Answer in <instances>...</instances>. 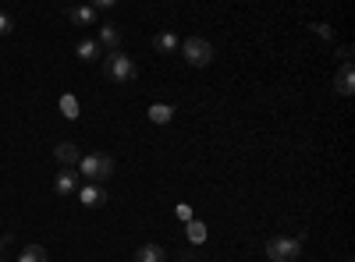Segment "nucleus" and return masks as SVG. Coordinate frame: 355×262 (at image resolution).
<instances>
[{
	"instance_id": "nucleus-1",
	"label": "nucleus",
	"mask_w": 355,
	"mask_h": 262,
	"mask_svg": "<svg viewBox=\"0 0 355 262\" xmlns=\"http://www.w3.org/2000/svg\"><path fill=\"white\" fill-rule=\"evenodd\" d=\"M103 75H107V82H114V85H128V82L135 78V61H132L125 50H110V53L103 57Z\"/></svg>"
},
{
	"instance_id": "nucleus-2",
	"label": "nucleus",
	"mask_w": 355,
	"mask_h": 262,
	"mask_svg": "<svg viewBox=\"0 0 355 262\" xmlns=\"http://www.w3.org/2000/svg\"><path fill=\"white\" fill-rule=\"evenodd\" d=\"M82 178H89L93 185H103L110 174H114V160L107 156V153H89V156H82L78 160V167H75Z\"/></svg>"
},
{
	"instance_id": "nucleus-18",
	"label": "nucleus",
	"mask_w": 355,
	"mask_h": 262,
	"mask_svg": "<svg viewBox=\"0 0 355 262\" xmlns=\"http://www.w3.org/2000/svg\"><path fill=\"white\" fill-rule=\"evenodd\" d=\"M11 28H15V18L11 15H0V36H8Z\"/></svg>"
},
{
	"instance_id": "nucleus-7",
	"label": "nucleus",
	"mask_w": 355,
	"mask_h": 262,
	"mask_svg": "<svg viewBox=\"0 0 355 262\" xmlns=\"http://www.w3.org/2000/svg\"><path fill=\"white\" fill-rule=\"evenodd\" d=\"M78 202L85 209H100L103 202H107V191L100 185H89V188H78Z\"/></svg>"
},
{
	"instance_id": "nucleus-5",
	"label": "nucleus",
	"mask_w": 355,
	"mask_h": 262,
	"mask_svg": "<svg viewBox=\"0 0 355 262\" xmlns=\"http://www.w3.org/2000/svg\"><path fill=\"white\" fill-rule=\"evenodd\" d=\"M53 191H57V195H75V191H78V170H75V167L57 170V178H53Z\"/></svg>"
},
{
	"instance_id": "nucleus-15",
	"label": "nucleus",
	"mask_w": 355,
	"mask_h": 262,
	"mask_svg": "<svg viewBox=\"0 0 355 262\" xmlns=\"http://www.w3.org/2000/svg\"><path fill=\"white\" fill-rule=\"evenodd\" d=\"M171 118H174V106H167V103H153L150 106V121L153 124H167Z\"/></svg>"
},
{
	"instance_id": "nucleus-13",
	"label": "nucleus",
	"mask_w": 355,
	"mask_h": 262,
	"mask_svg": "<svg viewBox=\"0 0 355 262\" xmlns=\"http://www.w3.org/2000/svg\"><path fill=\"white\" fill-rule=\"evenodd\" d=\"M18 262H50V255H46L43 245H25V248L18 252Z\"/></svg>"
},
{
	"instance_id": "nucleus-12",
	"label": "nucleus",
	"mask_w": 355,
	"mask_h": 262,
	"mask_svg": "<svg viewBox=\"0 0 355 262\" xmlns=\"http://www.w3.org/2000/svg\"><path fill=\"white\" fill-rule=\"evenodd\" d=\"M68 18H71V25H78V28L96 25V11H93V8H71V11H68Z\"/></svg>"
},
{
	"instance_id": "nucleus-20",
	"label": "nucleus",
	"mask_w": 355,
	"mask_h": 262,
	"mask_svg": "<svg viewBox=\"0 0 355 262\" xmlns=\"http://www.w3.org/2000/svg\"><path fill=\"white\" fill-rule=\"evenodd\" d=\"M0 255H4V238H0Z\"/></svg>"
},
{
	"instance_id": "nucleus-21",
	"label": "nucleus",
	"mask_w": 355,
	"mask_h": 262,
	"mask_svg": "<svg viewBox=\"0 0 355 262\" xmlns=\"http://www.w3.org/2000/svg\"><path fill=\"white\" fill-rule=\"evenodd\" d=\"M0 262H4V259H0Z\"/></svg>"
},
{
	"instance_id": "nucleus-14",
	"label": "nucleus",
	"mask_w": 355,
	"mask_h": 262,
	"mask_svg": "<svg viewBox=\"0 0 355 262\" xmlns=\"http://www.w3.org/2000/svg\"><path fill=\"white\" fill-rule=\"evenodd\" d=\"M153 50L157 53H174L178 50V36L174 32H157L153 36Z\"/></svg>"
},
{
	"instance_id": "nucleus-11",
	"label": "nucleus",
	"mask_w": 355,
	"mask_h": 262,
	"mask_svg": "<svg viewBox=\"0 0 355 262\" xmlns=\"http://www.w3.org/2000/svg\"><path fill=\"white\" fill-rule=\"evenodd\" d=\"M132 262H167V252L160 245H142V248H135Z\"/></svg>"
},
{
	"instance_id": "nucleus-4",
	"label": "nucleus",
	"mask_w": 355,
	"mask_h": 262,
	"mask_svg": "<svg viewBox=\"0 0 355 262\" xmlns=\"http://www.w3.org/2000/svg\"><path fill=\"white\" fill-rule=\"evenodd\" d=\"M182 53H185V61L192 64V68H206L217 57V50H214V43H206V39H199V36H192V39H185L182 43Z\"/></svg>"
},
{
	"instance_id": "nucleus-9",
	"label": "nucleus",
	"mask_w": 355,
	"mask_h": 262,
	"mask_svg": "<svg viewBox=\"0 0 355 262\" xmlns=\"http://www.w3.org/2000/svg\"><path fill=\"white\" fill-rule=\"evenodd\" d=\"M75 53H78V61H85V64H93V61H100V57H103V46H100L96 39H78Z\"/></svg>"
},
{
	"instance_id": "nucleus-8",
	"label": "nucleus",
	"mask_w": 355,
	"mask_h": 262,
	"mask_svg": "<svg viewBox=\"0 0 355 262\" xmlns=\"http://www.w3.org/2000/svg\"><path fill=\"white\" fill-rule=\"evenodd\" d=\"M121 39H125V32H121V25H114V21L100 25V46H107V53H110V50H117V46H121Z\"/></svg>"
},
{
	"instance_id": "nucleus-3",
	"label": "nucleus",
	"mask_w": 355,
	"mask_h": 262,
	"mask_svg": "<svg viewBox=\"0 0 355 262\" xmlns=\"http://www.w3.org/2000/svg\"><path fill=\"white\" fill-rule=\"evenodd\" d=\"M266 255H270L274 262H299V255H302V238H284V234H277V238L266 241Z\"/></svg>"
},
{
	"instance_id": "nucleus-10",
	"label": "nucleus",
	"mask_w": 355,
	"mask_h": 262,
	"mask_svg": "<svg viewBox=\"0 0 355 262\" xmlns=\"http://www.w3.org/2000/svg\"><path fill=\"white\" fill-rule=\"evenodd\" d=\"M53 156H57V163H61V167H78V160H82L75 142H61V145L53 149Z\"/></svg>"
},
{
	"instance_id": "nucleus-6",
	"label": "nucleus",
	"mask_w": 355,
	"mask_h": 262,
	"mask_svg": "<svg viewBox=\"0 0 355 262\" xmlns=\"http://www.w3.org/2000/svg\"><path fill=\"white\" fill-rule=\"evenodd\" d=\"M334 93H338V96H352V93H355L352 61H341V68H338V75H334Z\"/></svg>"
},
{
	"instance_id": "nucleus-19",
	"label": "nucleus",
	"mask_w": 355,
	"mask_h": 262,
	"mask_svg": "<svg viewBox=\"0 0 355 262\" xmlns=\"http://www.w3.org/2000/svg\"><path fill=\"white\" fill-rule=\"evenodd\" d=\"M313 32H316L320 39H331V28H327V25H320V21L313 25Z\"/></svg>"
},
{
	"instance_id": "nucleus-16",
	"label": "nucleus",
	"mask_w": 355,
	"mask_h": 262,
	"mask_svg": "<svg viewBox=\"0 0 355 262\" xmlns=\"http://www.w3.org/2000/svg\"><path fill=\"white\" fill-rule=\"evenodd\" d=\"M185 230H189V241H192V245L206 241V227H202L199 220H189V227H185Z\"/></svg>"
},
{
	"instance_id": "nucleus-17",
	"label": "nucleus",
	"mask_w": 355,
	"mask_h": 262,
	"mask_svg": "<svg viewBox=\"0 0 355 262\" xmlns=\"http://www.w3.org/2000/svg\"><path fill=\"white\" fill-rule=\"evenodd\" d=\"M61 110H64V118H78V103H75V96H64V100H61Z\"/></svg>"
}]
</instances>
